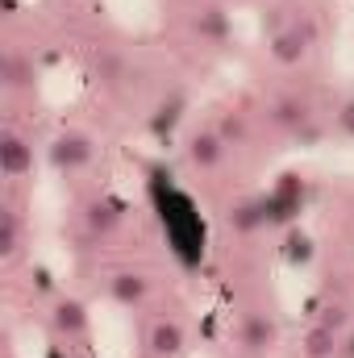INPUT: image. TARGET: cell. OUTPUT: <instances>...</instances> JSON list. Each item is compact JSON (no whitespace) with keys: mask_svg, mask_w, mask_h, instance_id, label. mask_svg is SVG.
Wrapping results in <instances>:
<instances>
[{"mask_svg":"<svg viewBox=\"0 0 354 358\" xmlns=\"http://www.w3.org/2000/svg\"><path fill=\"white\" fill-rule=\"evenodd\" d=\"M0 167H4V176H25L29 167H34V146L25 142V138H17V134H4V142H0Z\"/></svg>","mask_w":354,"mask_h":358,"instance_id":"cell-1","label":"cell"},{"mask_svg":"<svg viewBox=\"0 0 354 358\" xmlns=\"http://www.w3.org/2000/svg\"><path fill=\"white\" fill-rule=\"evenodd\" d=\"M150 350L159 358H176L183 350V329H179L176 321H159L155 329H150Z\"/></svg>","mask_w":354,"mask_h":358,"instance_id":"cell-2","label":"cell"},{"mask_svg":"<svg viewBox=\"0 0 354 358\" xmlns=\"http://www.w3.org/2000/svg\"><path fill=\"white\" fill-rule=\"evenodd\" d=\"M84 159H88V138H76L71 134V138H59L55 142V163L59 167H80Z\"/></svg>","mask_w":354,"mask_h":358,"instance_id":"cell-3","label":"cell"},{"mask_svg":"<svg viewBox=\"0 0 354 358\" xmlns=\"http://www.w3.org/2000/svg\"><path fill=\"white\" fill-rule=\"evenodd\" d=\"M221 159V138L217 134H196L192 138V163L196 167H213Z\"/></svg>","mask_w":354,"mask_h":358,"instance_id":"cell-4","label":"cell"},{"mask_svg":"<svg viewBox=\"0 0 354 358\" xmlns=\"http://www.w3.org/2000/svg\"><path fill=\"white\" fill-rule=\"evenodd\" d=\"M330 355H338V334L330 325H317L309 334V358H330Z\"/></svg>","mask_w":354,"mask_h":358,"instance_id":"cell-5","label":"cell"},{"mask_svg":"<svg viewBox=\"0 0 354 358\" xmlns=\"http://www.w3.org/2000/svg\"><path fill=\"white\" fill-rule=\"evenodd\" d=\"M113 296H117L121 304H134V300L146 296V279H142V275H117V279H113Z\"/></svg>","mask_w":354,"mask_h":358,"instance_id":"cell-6","label":"cell"},{"mask_svg":"<svg viewBox=\"0 0 354 358\" xmlns=\"http://www.w3.org/2000/svg\"><path fill=\"white\" fill-rule=\"evenodd\" d=\"M55 321H59V329H67V334H84V325H88V317H84V308H80L76 300H63L59 313H55Z\"/></svg>","mask_w":354,"mask_h":358,"instance_id":"cell-7","label":"cell"},{"mask_svg":"<svg viewBox=\"0 0 354 358\" xmlns=\"http://www.w3.org/2000/svg\"><path fill=\"white\" fill-rule=\"evenodd\" d=\"M17 242H21V238H17V217L4 213V217H0V255L13 259V255H17Z\"/></svg>","mask_w":354,"mask_h":358,"instance_id":"cell-8","label":"cell"},{"mask_svg":"<svg viewBox=\"0 0 354 358\" xmlns=\"http://www.w3.org/2000/svg\"><path fill=\"white\" fill-rule=\"evenodd\" d=\"M4 76H8V88H21V84H29V80H25L29 71H25V63H21V59H8V63H4Z\"/></svg>","mask_w":354,"mask_h":358,"instance_id":"cell-9","label":"cell"},{"mask_svg":"<svg viewBox=\"0 0 354 358\" xmlns=\"http://www.w3.org/2000/svg\"><path fill=\"white\" fill-rule=\"evenodd\" d=\"M338 121H342V129H346V134L354 138V100H346V104H342V113H338Z\"/></svg>","mask_w":354,"mask_h":358,"instance_id":"cell-10","label":"cell"},{"mask_svg":"<svg viewBox=\"0 0 354 358\" xmlns=\"http://www.w3.org/2000/svg\"><path fill=\"white\" fill-rule=\"evenodd\" d=\"M351 355H354V342H351Z\"/></svg>","mask_w":354,"mask_h":358,"instance_id":"cell-11","label":"cell"}]
</instances>
